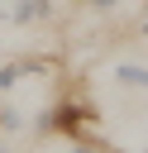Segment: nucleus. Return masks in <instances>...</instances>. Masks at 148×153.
Returning <instances> with one entry per match:
<instances>
[{
  "label": "nucleus",
  "mask_w": 148,
  "mask_h": 153,
  "mask_svg": "<svg viewBox=\"0 0 148 153\" xmlns=\"http://www.w3.org/2000/svg\"><path fill=\"white\" fill-rule=\"evenodd\" d=\"M72 153H100V148H91V143H76V148H72Z\"/></svg>",
  "instance_id": "5"
},
{
  "label": "nucleus",
  "mask_w": 148,
  "mask_h": 153,
  "mask_svg": "<svg viewBox=\"0 0 148 153\" xmlns=\"http://www.w3.org/2000/svg\"><path fill=\"white\" fill-rule=\"evenodd\" d=\"M91 5H95V10H115L119 0H91Z\"/></svg>",
  "instance_id": "4"
},
{
  "label": "nucleus",
  "mask_w": 148,
  "mask_h": 153,
  "mask_svg": "<svg viewBox=\"0 0 148 153\" xmlns=\"http://www.w3.org/2000/svg\"><path fill=\"white\" fill-rule=\"evenodd\" d=\"M95 124V115H91V105H81V100H62V105H53L48 110V129H57V134H86Z\"/></svg>",
  "instance_id": "1"
},
{
  "label": "nucleus",
  "mask_w": 148,
  "mask_h": 153,
  "mask_svg": "<svg viewBox=\"0 0 148 153\" xmlns=\"http://www.w3.org/2000/svg\"><path fill=\"white\" fill-rule=\"evenodd\" d=\"M0 153H10V148H5V143H0Z\"/></svg>",
  "instance_id": "8"
},
{
  "label": "nucleus",
  "mask_w": 148,
  "mask_h": 153,
  "mask_svg": "<svg viewBox=\"0 0 148 153\" xmlns=\"http://www.w3.org/2000/svg\"><path fill=\"white\" fill-rule=\"evenodd\" d=\"M119 81H124V86H143V91H148V67H119Z\"/></svg>",
  "instance_id": "3"
},
{
  "label": "nucleus",
  "mask_w": 148,
  "mask_h": 153,
  "mask_svg": "<svg viewBox=\"0 0 148 153\" xmlns=\"http://www.w3.org/2000/svg\"><path fill=\"white\" fill-rule=\"evenodd\" d=\"M38 14H48V0H19V5H14V19H19V24H29V19H38Z\"/></svg>",
  "instance_id": "2"
},
{
  "label": "nucleus",
  "mask_w": 148,
  "mask_h": 153,
  "mask_svg": "<svg viewBox=\"0 0 148 153\" xmlns=\"http://www.w3.org/2000/svg\"><path fill=\"white\" fill-rule=\"evenodd\" d=\"M138 33H148V19H143V24H138Z\"/></svg>",
  "instance_id": "6"
},
{
  "label": "nucleus",
  "mask_w": 148,
  "mask_h": 153,
  "mask_svg": "<svg viewBox=\"0 0 148 153\" xmlns=\"http://www.w3.org/2000/svg\"><path fill=\"white\" fill-rule=\"evenodd\" d=\"M0 129H5V110H0Z\"/></svg>",
  "instance_id": "7"
}]
</instances>
